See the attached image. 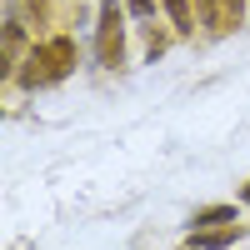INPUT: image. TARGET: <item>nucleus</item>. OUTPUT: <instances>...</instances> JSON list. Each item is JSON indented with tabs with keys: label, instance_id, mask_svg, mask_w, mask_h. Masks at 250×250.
<instances>
[{
	"label": "nucleus",
	"instance_id": "423d86ee",
	"mask_svg": "<svg viewBox=\"0 0 250 250\" xmlns=\"http://www.w3.org/2000/svg\"><path fill=\"white\" fill-rule=\"evenodd\" d=\"M130 10H135L140 20H150V15H155V0H130Z\"/></svg>",
	"mask_w": 250,
	"mask_h": 250
},
{
	"label": "nucleus",
	"instance_id": "7ed1b4c3",
	"mask_svg": "<svg viewBox=\"0 0 250 250\" xmlns=\"http://www.w3.org/2000/svg\"><path fill=\"white\" fill-rule=\"evenodd\" d=\"M165 10H170V20H175V30H180V35H190V30H195L190 5H185V0H165Z\"/></svg>",
	"mask_w": 250,
	"mask_h": 250
},
{
	"label": "nucleus",
	"instance_id": "f257e3e1",
	"mask_svg": "<svg viewBox=\"0 0 250 250\" xmlns=\"http://www.w3.org/2000/svg\"><path fill=\"white\" fill-rule=\"evenodd\" d=\"M70 60H75V45L65 35H55V40H45L40 50H30V70H25V80L30 85H50V80H60L70 70Z\"/></svg>",
	"mask_w": 250,
	"mask_h": 250
},
{
	"label": "nucleus",
	"instance_id": "39448f33",
	"mask_svg": "<svg viewBox=\"0 0 250 250\" xmlns=\"http://www.w3.org/2000/svg\"><path fill=\"white\" fill-rule=\"evenodd\" d=\"M235 210H230V205H215V210H200L195 215V225H210V220H230Z\"/></svg>",
	"mask_w": 250,
	"mask_h": 250
},
{
	"label": "nucleus",
	"instance_id": "f03ea898",
	"mask_svg": "<svg viewBox=\"0 0 250 250\" xmlns=\"http://www.w3.org/2000/svg\"><path fill=\"white\" fill-rule=\"evenodd\" d=\"M120 40H125V30H120V5L105 0V5H100V65H120Z\"/></svg>",
	"mask_w": 250,
	"mask_h": 250
},
{
	"label": "nucleus",
	"instance_id": "0eeeda50",
	"mask_svg": "<svg viewBox=\"0 0 250 250\" xmlns=\"http://www.w3.org/2000/svg\"><path fill=\"white\" fill-rule=\"evenodd\" d=\"M245 200H250V190H245Z\"/></svg>",
	"mask_w": 250,
	"mask_h": 250
},
{
	"label": "nucleus",
	"instance_id": "20e7f679",
	"mask_svg": "<svg viewBox=\"0 0 250 250\" xmlns=\"http://www.w3.org/2000/svg\"><path fill=\"white\" fill-rule=\"evenodd\" d=\"M235 240V230H215V235H195V245L200 250H220V245H230Z\"/></svg>",
	"mask_w": 250,
	"mask_h": 250
}]
</instances>
